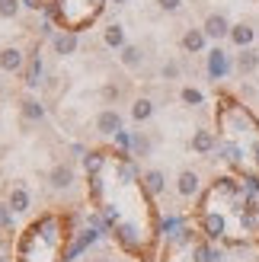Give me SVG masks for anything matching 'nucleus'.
<instances>
[{
    "label": "nucleus",
    "mask_w": 259,
    "mask_h": 262,
    "mask_svg": "<svg viewBox=\"0 0 259 262\" xmlns=\"http://www.w3.org/2000/svg\"><path fill=\"white\" fill-rule=\"evenodd\" d=\"M202 29H205L208 38H224V35H230V23H227V16H221V13H211Z\"/></svg>",
    "instance_id": "f257e3e1"
},
{
    "label": "nucleus",
    "mask_w": 259,
    "mask_h": 262,
    "mask_svg": "<svg viewBox=\"0 0 259 262\" xmlns=\"http://www.w3.org/2000/svg\"><path fill=\"white\" fill-rule=\"evenodd\" d=\"M179 195H186V199H192V195L199 192V173H192V169H183L179 173Z\"/></svg>",
    "instance_id": "423d86ee"
},
{
    "label": "nucleus",
    "mask_w": 259,
    "mask_h": 262,
    "mask_svg": "<svg viewBox=\"0 0 259 262\" xmlns=\"http://www.w3.org/2000/svg\"><path fill=\"white\" fill-rule=\"evenodd\" d=\"M38 74H42V61H38V55L29 61V74H26V83L29 86H38Z\"/></svg>",
    "instance_id": "6ab92c4d"
},
{
    "label": "nucleus",
    "mask_w": 259,
    "mask_h": 262,
    "mask_svg": "<svg viewBox=\"0 0 259 262\" xmlns=\"http://www.w3.org/2000/svg\"><path fill=\"white\" fill-rule=\"evenodd\" d=\"M163 77H166V80H176V77H179V64H176V61L163 64Z\"/></svg>",
    "instance_id": "412c9836"
},
{
    "label": "nucleus",
    "mask_w": 259,
    "mask_h": 262,
    "mask_svg": "<svg viewBox=\"0 0 259 262\" xmlns=\"http://www.w3.org/2000/svg\"><path fill=\"white\" fill-rule=\"evenodd\" d=\"M183 102H186V106H202V93L192 90V86H186L183 90Z\"/></svg>",
    "instance_id": "aec40b11"
},
{
    "label": "nucleus",
    "mask_w": 259,
    "mask_h": 262,
    "mask_svg": "<svg viewBox=\"0 0 259 262\" xmlns=\"http://www.w3.org/2000/svg\"><path fill=\"white\" fill-rule=\"evenodd\" d=\"M214 147V135L211 131H196V138H192V150L196 154H208Z\"/></svg>",
    "instance_id": "1a4fd4ad"
},
{
    "label": "nucleus",
    "mask_w": 259,
    "mask_h": 262,
    "mask_svg": "<svg viewBox=\"0 0 259 262\" xmlns=\"http://www.w3.org/2000/svg\"><path fill=\"white\" fill-rule=\"evenodd\" d=\"M96 131H99V135H119V131H122V119H119V112H112V109L99 112V119H96Z\"/></svg>",
    "instance_id": "7ed1b4c3"
},
{
    "label": "nucleus",
    "mask_w": 259,
    "mask_h": 262,
    "mask_svg": "<svg viewBox=\"0 0 259 262\" xmlns=\"http://www.w3.org/2000/svg\"><path fill=\"white\" fill-rule=\"evenodd\" d=\"M237 68H240V74H250V71H256V68H259V51L247 48V51H243V55L237 58Z\"/></svg>",
    "instance_id": "9b49d317"
},
{
    "label": "nucleus",
    "mask_w": 259,
    "mask_h": 262,
    "mask_svg": "<svg viewBox=\"0 0 259 262\" xmlns=\"http://www.w3.org/2000/svg\"><path fill=\"white\" fill-rule=\"evenodd\" d=\"M163 182H166V179H163L160 169H150V173L144 176V189H147L150 195H160V192H163Z\"/></svg>",
    "instance_id": "f8f14e48"
},
{
    "label": "nucleus",
    "mask_w": 259,
    "mask_h": 262,
    "mask_svg": "<svg viewBox=\"0 0 259 262\" xmlns=\"http://www.w3.org/2000/svg\"><path fill=\"white\" fill-rule=\"evenodd\" d=\"M10 208L13 211H26V208H29V192H26L23 186H16L10 192Z\"/></svg>",
    "instance_id": "ddd939ff"
},
{
    "label": "nucleus",
    "mask_w": 259,
    "mask_h": 262,
    "mask_svg": "<svg viewBox=\"0 0 259 262\" xmlns=\"http://www.w3.org/2000/svg\"><path fill=\"white\" fill-rule=\"evenodd\" d=\"M157 4H160V10H163V13H176L183 0H157Z\"/></svg>",
    "instance_id": "4be33fe9"
},
{
    "label": "nucleus",
    "mask_w": 259,
    "mask_h": 262,
    "mask_svg": "<svg viewBox=\"0 0 259 262\" xmlns=\"http://www.w3.org/2000/svg\"><path fill=\"white\" fill-rule=\"evenodd\" d=\"M141 61H144V55H141V48L138 45H125L122 48V64H125V68H141Z\"/></svg>",
    "instance_id": "9d476101"
},
{
    "label": "nucleus",
    "mask_w": 259,
    "mask_h": 262,
    "mask_svg": "<svg viewBox=\"0 0 259 262\" xmlns=\"http://www.w3.org/2000/svg\"><path fill=\"white\" fill-rule=\"evenodd\" d=\"M10 211H13L10 205H0V227H7V224H10Z\"/></svg>",
    "instance_id": "b1692460"
},
{
    "label": "nucleus",
    "mask_w": 259,
    "mask_h": 262,
    "mask_svg": "<svg viewBox=\"0 0 259 262\" xmlns=\"http://www.w3.org/2000/svg\"><path fill=\"white\" fill-rule=\"evenodd\" d=\"M253 38H256L253 26H247V23H240V26H230V42H234V45L247 48V45H253Z\"/></svg>",
    "instance_id": "39448f33"
},
{
    "label": "nucleus",
    "mask_w": 259,
    "mask_h": 262,
    "mask_svg": "<svg viewBox=\"0 0 259 262\" xmlns=\"http://www.w3.org/2000/svg\"><path fill=\"white\" fill-rule=\"evenodd\" d=\"M23 64H26V55L16 45H10V48L0 51V68H4V71H10V74L13 71H23Z\"/></svg>",
    "instance_id": "f03ea898"
},
{
    "label": "nucleus",
    "mask_w": 259,
    "mask_h": 262,
    "mask_svg": "<svg viewBox=\"0 0 259 262\" xmlns=\"http://www.w3.org/2000/svg\"><path fill=\"white\" fill-rule=\"evenodd\" d=\"M135 150H138L141 157H147V154H150V144H147L144 138H141V135H138V138H135Z\"/></svg>",
    "instance_id": "5701e85b"
},
{
    "label": "nucleus",
    "mask_w": 259,
    "mask_h": 262,
    "mask_svg": "<svg viewBox=\"0 0 259 262\" xmlns=\"http://www.w3.org/2000/svg\"><path fill=\"white\" fill-rule=\"evenodd\" d=\"M51 189H68L71 182H74V166L71 163H58L55 169H51Z\"/></svg>",
    "instance_id": "20e7f679"
},
{
    "label": "nucleus",
    "mask_w": 259,
    "mask_h": 262,
    "mask_svg": "<svg viewBox=\"0 0 259 262\" xmlns=\"http://www.w3.org/2000/svg\"><path fill=\"white\" fill-rule=\"evenodd\" d=\"M122 42H125V32H122V26H109V29H106V45L119 48Z\"/></svg>",
    "instance_id": "f3484780"
},
{
    "label": "nucleus",
    "mask_w": 259,
    "mask_h": 262,
    "mask_svg": "<svg viewBox=\"0 0 259 262\" xmlns=\"http://www.w3.org/2000/svg\"><path fill=\"white\" fill-rule=\"evenodd\" d=\"M205 38H208V35H205V29H189V32L183 35V48L196 55V51H202V48H205Z\"/></svg>",
    "instance_id": "6e6552de"
},
{
    "label": "nucleus",
    "mask_w": 259,
    "mask_h": 262,
    "mask_svg": "<svg viewBox=\"0 0 259 262\" xmlns=\"http://www.w3.org/2000/svg\"><path fill=\"white\" fill-rule=\"evenodd\" d=\"M23 115H26V122H35V119H42V106H38L35 99H26V102H23Z\"/></svg>",
    "instance_id": "dca6fc26"
},
{
    "label": "nucleus",
    "mask_w": 259,
    "mask_h": 262,
    "mask_svg": "<svg viewBox=\"0 0 259 262\" xmlns=\"http://www.w3.org/2000/svg\"><path fill=\"white\" fill-rule=\"evenodd\" d=\"M208 71L214 77H221L227 71V61H224V51H211V61H208Z\"/></svg>",
    "instance_id": "2eb2a0df"
},
{
    "label": "nucleus",
    "mask_w": 259,
    "mask_h": 262,
    "mask_svg": "<svg viewBox=\"0 0 259 262\" xmlns=\"http://www.w3.org/2000/svg\"><path fill=\"white\" fill-rule=\"evenodd\" d=\"M19 13V0H0V19H13Z\"/></svg>",
    "instance_id": "a211bd4d"
},
{
    "label": "nucleus",
    "mask_w": 259,
    "mask_h": 262,
    "mask_svg": "<svg viewBox=\"0 0 259 262\" xmlns=\"http://www.w3.org/2000/svg\"><path fill=\"white\" fill-rule=\"evenodd\" d=\"M115 4H125V0H115Z\"/></svg>",
    "instance_id": "393cba45"
},
{
    "label": "nucleus",
    "mask_w": 259,
    "mask_h": 262,
    "mask_svg": "<svg viewBox=\"0 0 259 262\" xmlns=\"http://www.w3.org/2000/svg\"><path fill=\"white\" fill-rule=\"evenodd\" d=\"M150 112H154V102H150V99H135V106H132V115H135L138 122L150 119Z\"/></svg>",
    "instance_id": "4468645a"
},
{
    "label": "nucleus",
    "mask_w": 259,
    "mask_h": 262,
    "mask_svg": "<svg viewBox=\"0 0 259 262\" xmlns=\"http://www.w3.org/2000/svg\"><path fill=\"white\" fill-rule=\"evenodd\" d=\"M55 51H58L61 58L74 55V51H77V35H74V32H61V35H55Z\"/></svg>",
    "instance_id": "0eeeda50"
},
{
    "label": "nucleus",
    "mask_w": 259,
    "mask_h": 262,
    "mask_svg": "<svg viewBox=\"0 0 259 262\" xmlns=\"http://www.w3.org/2000/svg\"><path fill=\"white\" fill-rule=\"evenodd\" d=\"M0 262H7V259H0Z\"/></svg>",
    "instance_id": "a878e982"
}]
</instances>
